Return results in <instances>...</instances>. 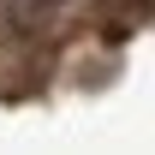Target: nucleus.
Instances as JSON below:
<instances>
[{
    "label": "nucleus",
    "instance_id": "f257e3e1",
    "mask_svg": "<svg viewBox=\"0 0 155 155\" xmlns=\"http://www.w3.org/2000/svg\"><path fill=\"white\" fill-rule=\"evenodd\" d=\"M24 6H48V0H24Z\"/></svg>",
    "mask_w": 155,
    "mask_h": 155
}]
</instances>
